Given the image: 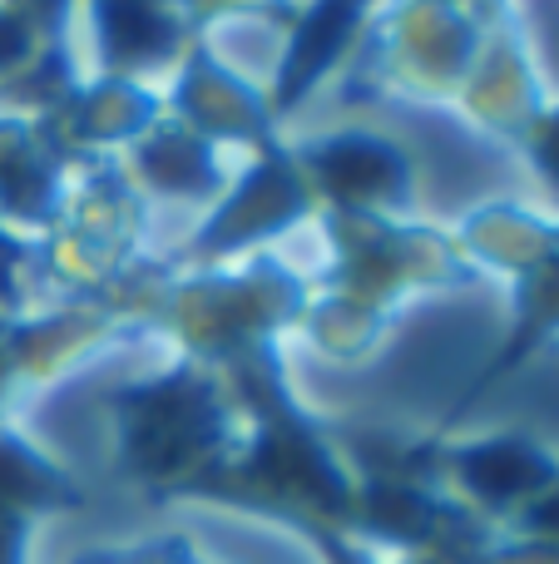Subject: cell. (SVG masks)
<instances>
[{
	"mask_svg": "<svg viewBox=\"0 0 559 564\" xmlns=\"http://www.w3.org/2000/svg\"><path fill=\"white\" fill-rule=\"evenodd\" d=\"M105 15H109V40L124 55H149V50H158L168 40V25L154 10V0H105Z\"/></svg>",
	"mask_w": 559,
	"mask_h": 564,
	"instance_id": "cell-1",
	"label": "cell"
},
{
	"mask_svg": "<svg viewBox=\"0 0 559 564\" xmlns=\"http://www.w3.org/2000/svg\"><path fill=\"white\" fill-rule=\"evenodd\" d=\"M382 164H386V154L362 149V144H347V149H337V154H327L332 184H347V188H372L376 174H382Z\"/></svg>",
	"mask_w": 559,
	"mask_h": 564,
	"instance_id": "cell-2",
	"label": "cell"
},
{
	"mask_svg": "<svg viewBox=\"0 0 559 564\" xmlns=\"http://www.w3.org/2000/svg\"><path fill=\"white\" fill-rule=\"evenodd\" d=\"M342 30H347V0H332V6H327L322 15L307 25V35H303V65L307 69L322 65V55L332 50V35H342Z\"/></svg>",
	"mask_w": 559,
	"mask_h": 564,
	"instance_id": "cell-3",
	"label": "cell"
},
{
	"mask_svg": "<svg viewBox=\"0 0 559 564\" xmlns=\"http://www.w3.org/2000/svg\"><path fill=\"white\" fill-rule=\"evenodd\" d=\"M545 159H550V169L559 174V124L550 129V139H545Z\"/></svg>",
	"mask_w": 559,
	"mask_h": 564,
	"instance_id": "cell-4",
	"label": "cell"
}]
</instances>
